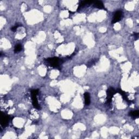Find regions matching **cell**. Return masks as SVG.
Segmentation results:
<instances>
[{
    "label": "cell",
    "instance_id": "9",
    "mask_svg": "<svg viewBox=\"0 0 139 139\" xmlns=\"http://www.w3.org/2000/svg\"><path fill=\"white\" fill-rule=\"evenodd\" d=\"M22 50V46L20 44H19V45H17L15 47V50H14V51L15 53H17V52L20 51L21 50Z\"/></svg>",
    "mask_w": 139,
    "mask_h": 139
},
{
    "label": "cell",
    "instance_id": "6",
    "mask_svg": "<svg viewBox=\"0 0 139 139\" xmlns=\"http://www.w3.org/2000/svg\"><path fill=\"white\" fill-rule=\"evenodd\" d=\"M92 5L95 7L99 8V9H104V6L101 1H94Z\"/></svg>",
    "mask_w": 139,
    "mask_h": 139
},
{
    "label": "cell",
    "instance_id": "4",
    "mask_svg": "<svg viewBox=\"0 0 139 139\" xmlns=\"http://www.w3.org/2000/svg\"><path fill=\"white\" fill-rule=\"evenodd\" d=\"M47 62L49 64L53 67H57L58 66L59 63V59L58 58H52L47 59Z\"/></svg>",
    "mask_w": 139,
    "mask_h": 139
},
{
    "label": "cell",
    "instance_id": "7",
    "mask_svg": "<svg viewBox=\"0 0 139 139\" xmlns=\"http://www.w3.org/2000/svg\"><path fill=\"white\" fill-rule=\"evenodd\" d=\"M84 99H85V103L86 106H89L90 103V96L88 92H85L84 94Z\"/></svg>",
    "mask_w": 139,
    "mask_h": 139
},
{
    "label": "cell",
    "instance_id": "10",
    "mask_svg": "<svg viewBox=\"0 0 139 139\" xmlns=\"http://www.w3.org/2000/svg\"><path fill=\"white\" fill-rule=\"evenodd\" d=\"M19 27V25H16V26H14V27H13L12 28V31H15L16 30V29L18 28V27Z\"/></svg>",
    "mask_w": 139,
    "mask_h": 139
},
{
    "label": "cell",
    "instance_id": "1",
    "mask_svg": "<svg viewBox=\"0 0 139 139\" xmlns=\"http://www.w3.org/2000/svg\"><path fill=\"white\" fill-rule=\"evenodd\" d=\"M38 93V90H33V91H32V102L34 107L37 109H40V107L39 104H38V102L37 97Z\"/></svg>",
    "mask_w": 139,
    "mask_h": 139
},
{
    "label": "cell",
    "instance_id": "2",
    "mask_svg": "<svg viewBox=\"0 0 139 139\" xmlns=\"http://www.w3.org/2000/svg\"><path fill=\"white\" fill-rule=\"evenodd\" d=\"M122 16L123 13L121 11H117L116 12L112 20V24H115V23L120 21L122 18Z\"/></svg>",
    "mask_w": 139,
    "mask_h": 139
},
{
    "label": "cell",
    "instance_id": "3",
    "mask_svg": "<svg viewBox=\"0 0 139 139\" xmlns=\"http://www.w3.org/2000/svg\"><path fill=\"white\" fill-rule=\"evenodd\" d=\"M116 91L115 90L113 89V88H109V89L107 90V101H108V103H110L111 100H112L113 97L115 94Z\"/></svg>",
    "mask_w": 139,
    "mask_h": 139
},
{
    "label": "cell",
    "instance_id": "8",
    "mask_svg": "<svg viewBox=\"0 0 139 139\" xmlns=\"http://www.w3.org/2000/svg\"><path fill=\"white\" fill-rule=\"evenodd\" d=\"M129 115L131 116L132 117H138L139 115V111L138 110L132 111V112L129 113Z\"/></svg>",
    "mask_w": 139,
    "mask_h": 139
},
{
    "label": "cell",
    "instance_id": "5",
    "mask_svg": "<svg viewBox=\"0 0 139 139\" xmlns=\"http://www.w3.org/2000/svg\"><path fill=\"white\" fill-rule=\"evenodd\" d=\"M8 121H9V117L7 115H4L3 113H2L1 116V125L3 126H6L8 124Z\"/></svg>",
    "mask_w": 139,
    "mask_h": 139
}]
</instances>
